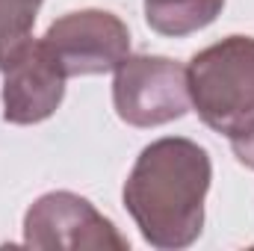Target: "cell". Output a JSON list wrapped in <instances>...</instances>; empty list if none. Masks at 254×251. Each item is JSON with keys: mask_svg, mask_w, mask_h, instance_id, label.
Segmentation results:
<instances>
[{"mask_svg": "<svg viewBox=\"0 0 254 251\" xmlns=\"http://www.w3.org/2000/svg\"><path fill=\"white\" fill-rule=\"evenodd\" d=\"M213 181L210 154L184 136L142 148L125 181V207L154 249H187L201 237L204 201Z\"/></svg>", "mask_w": 254, "mask_h": 251, "instance_id": "obj_1", "label": "cell"}, {"mask_svg": "<svg viewBox=\"0 0 254 251\" xmlns=\"http://www.w3.org/2000/svg\"><path fill=\"white\" fill-rule=\"evenodd\" d=\"M187 80L201 122L234 136L254 119V39L228 36L198 51L187 65Z\"/></svg>", "mask_w": 254, "mask_h": 251, "instance_id": "obj_2", "label": "cell"}, {"mask_svg": "<svg viewBox=\"0 0 254 251\" xmlns=\"http://www.w3.org/2000/svg\"><path fill=\"white\" fill-rule=\"evenodd\" d=\"M113 107L130 127H160L192 110L187 68L169 57L133 54L116 68Z\"/></svg>", "mask_w": 254, "mask_h": 251, "instance_id": "obj_3", "label": "cell"}, {"mask_svg": "<svg viewBox=\"0 0 254 251\" xmlns=\"http://www.w3.org/2000/svg\"><path fill=\"white\" fill-rule=\"evenodd\" d=\"M24 246L36 251H127V237L83 195L48 192L24 213Z\"/></svg>", "mask_w": 254, "mask_h": 251, "instance_id": "obj_4", "label": "cell"}, {"mask_svg": "<svg viewBox=\"0 0 254 251\" xmlns=\"http://www.w3.org/2000/svg\"><path fill=\"white\" fill-rule=\"evenodd\" d=\"M68 77L116 71L130 57V30L107 9H77L57 18L42 36Z\"/></svg>", "mask_w": 254, "mask_h": 251, "instance_id": "obj_5", "label": "cell"}, {"mask_svg": "<svg viewBox=\"0 0 254 251\" xmlns=\"http://www.w3.org/2000/svg\"><path fill=\"white\" fill-rule=\"evenodd\" d=\"M0 71L3 119L9 125H39L60 110L68 74L45 45V39H27L0 65Z\"/></svg>", "mask_w": 254, "mask_h": 251, "instance_id": "obj_6", "label": "cell"}, {"mask_svg": "<svg viewBox=\"0 0 254 251\" xmlns=\"http://www.w3.org/2000/svg\"><path fill=\"white\" fill-rule=\"evenodd\" d=\"M145 21L160 36H190L213 24L225 6V0H142Z\"/></svg>", "mask_w": 254, "mask_h": 251, "instance_id": "obj_7", "label": "cell"}, {"mask_svg": "<svg viewBox=\"0 0 254 251\" xmlns=\"http://www.w3.org/2000/svg\"><path fill=\"white\" fill-rule=\"evenodd\" d=\"M45 0H0V65L15 48L33 39V24Z\"/></svg>", "mask_w": 254, "mask_h": 251, "instance_id": "obj_8", "label": "cell"}, {"mask_svg": "<svg viewBox=\"0 0 254 251\" xmlns=\"http://www.w3.org/2000/svg\"><path fill=\"white\" fill-rule=\"evenodd\" d=\"M228 139H231V151H234V157H237L246 169H252L254 172V119L243 127V130H237L234 136H228Z\"/></svg>", "mask_w": 254, "mask_h": 251, "instance_id": "obj_9", "label": "cell"}]
</instances>
